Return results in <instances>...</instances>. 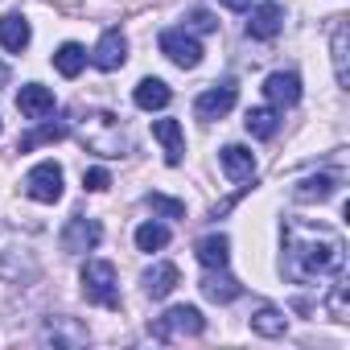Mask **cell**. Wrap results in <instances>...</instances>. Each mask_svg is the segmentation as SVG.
I'll return each instance as SVG.
<instances>
[{
  "label": "cell",
  "instance_id": "83f0119b",
  "mask_svg": "<svg viewBox=\"0 0 350 350\" xmlns=\"http://www.w3.org/2000/svg\"><path fill=\"white\" fill-rule=\"evenodd\" d=\"M144 202H148V211H152V215H161V219H186V202H178V198L148 194Z\"/></svg>",
  "mask_w": 350,
  "mask_h": 350
},
{
  "label": "cell",
  "instance_id": "8fae6325",
  "mask_svg": "<svg viewBox=\"0 0 350 350\" xmlns=\"http://www.w3.org/2000/svg\"><path fill=\"white\" fill-rule=\"evenodd\" d=\"M17 111H21L25 120H46V116H54V91L42 87V83H25V87L17 91Z\"/></svg>",
  "mask_w": 350,
  "mask_h": 350
},
{
  "label": "cell",
  "instance_id": "ba28073f",
  "mask_svg": "<svg viewBox=\"0 0 350 350\" xmlns=\"http://www.w3.org/2000/svg\"><path fill=\"white\" fill-rule=\"evenodd\" d=\"M235 83H215V87H206L198 99H194V116L198 120H223L231 107H235Z\"/></svg>",
  "mask_w": 350,
  "mask_h": 350
},
{
  "label": "cell",
  "instance_id": "30bf717a",
  "mask_svg": "<svg viewBox=\"0 0 350 350\" xmlns=\"http://www.w3.org/2000/svg\"><path fill=\"white\" fill-rule=\"evenodd\" d=\"M91 62H95L99 70H120V66L128 62V42H124V33H120V29H107V33L95 42Z\"/></svg>",
  "mask_w": 350,
  "mask_h": 350
},
{
  "label": "cell",
  "instance_id": "6da1fadb",
  "mask_svg": "<svg viewBox=\"0 0 350 350\" xmlns=\"http://www.w3.org/2000/svg\"><path fill=\"white\" fill-rule=\"evenodd\" d=\"M280 272L293 284H313V280H329L346 272V239L325 227V223H305L293 219L284 223V260Z\"/></svg>",
  "mask_w": 350,
  "mask_h": 350
},
{
  "label": "cell",
  "instance_id": "d4e9b609",
  "mask_svg": "<svg viewBox=\"0 0 350 350\" xmlns=\"http://www.w3.org/2000/svg\"><path fill=\"white\" fill-rule=\"evenodd\" d=\"M62 136H66V124H42V128H33V132H25V136H21L17 152H33V148L50 144V140H62Z\"/></svg>",
  "mask_w": 350,
  "mask_h": 350
},
{
  "label": "cell",
  "instance_id": "7c38bea8",
  "mask_svg": "<svg viewBox=\"0 0 350 350\" xmlns=\"http://www.w3.org/2000/svg\"><path fill=\"white\" fill-rule=\"evenodd\" d=\"M202 297L206 301H215V305H231L239 293H243V284L227 272V268H206V276H202Z\"/></svg>",
  "mask_w": 350,
  "mask_h": 350
},
{
  "label": "cell",
  "instance_id": "2e32d148",
  "mask_svg": "<svg viewBox=\"0 0 350 350\" xmlns=\"http://www.w3.org/2000/svg\"><path fill=\"white\" fill-rule=\"evenodd\" d=\"M169 99H173V91H169V83H161V79H140L136 91H132V103H136L140 111H161V107H169Z\"/></svg>",
  "mask_w": 350,
  "mask_h": 350
},
{
  "label": "cell",
  "instance_id": "ffe728a7",
  "mask_svg": "<svg viewBox=\"0 0 350 350\" xmlns=\"http://www.w3.org/2000/svg\"><path fill=\"white\" fill-rule=\"evenodd\" d=\"M83 66H87V50H83L79 42H66V46L54 50V70H58L62 79H79Z\"/></svg>",
  "mask_w": 350,
  "mask_h": 350
},
{
  "label": "cell",
  "instance_id": "5bb4252c",
  "mask_svg": "<svg viewBox=\"0 0 350 350\" xmlns=\"http://www.w3.org/2000/svg\"><path fill=\"white\" fill-rule=\"evenodd\" d=\"M219 161H223V173L231 182H252L256 178V157H252V148H243V144H227L223 152H219Z\"/></svg>",
  "mask_w": 350,
  "mask_h": 350
},
{
  "label": "cell",
  "instance_id": "277c9868",
  "mask_svg": "<svg viewBox=\"0 0 350 350\" xmlns=\"http://www.w3.org/2000/svg\"><path fill=\"white\" fill-rule=\"evenodd\" d=\"M152 338L157 342H182V338H198L206 329V317L194 309V305H173L165 317H157L152 325Z\"/></svg>",
  "mask_w": 350,
  "mask_h": 350
},
{
  "label": "cell",
  "instance_id": "52a82bcc",
  "mask_svg": "<svg viewBox=\"0 0 350 350\" xmlns=\"http://www.w3.org/2000/svg\"><path fill=\"white\" fill-rule=\"evenodd\" d=\"M99 239H103V227H99L95 219H87V215H75V219L62 227V252H70V256L99 247Z\"/></svg>",
  "mask_w": 350,
  "mask_h": 350
},
{
  "label": "cell",
  "instance_id": "ac0fdd59",
  "mask_svg": "<svg viewBox=\"0 0 350 350\" xmlns=\"http://www.w3.org/2000/svg\"><path fill=\"white\" fill-rule=\"evenodd\" d=\"M182 284V272L173 268V264H152L148 272H144V293L152 297V301H161V297H169L173 288Z\"/></svg>",
  "mask_w": 350,
  "mask_h": 350
},
{
  "label": "cell",
  "instance_id": "d6a6232c",
  "mask_svg": "<svg viewBox=\"0 0 350 350\" xmlns=\"http://www.w3.org/2000/svg\"><path fill=\"white\" fill-rule=\"evenodd\" d=\"M0 83H9V66L5 62H0Z\"/></svg>",
  "mask_w": 350,
  "mask_h": 350
},
{
  "label": "cell",
  "instance_id": "4dcf8cb0",
  "mask_svg": "<svg viewBox=\"0 0 350 350\" xmlns=\"http://www.w3.org/2000/svg\"><path fill=\"white\" fill-rule=\"evenodd\" d=\"M83 186L99 194V190H107V186H111V173H107V169H87V173H83Z\"/></svg>",
  "mask_w": 350,
  "mask_h": 350
},
{
  "label": "cell",
  "instance_id": "9a60e30c",
  "mask_svg": "<svg viewBox=\"0 0 350 350\" xmlns=\"http://www.w3.org/2000/svg\"><path fill=\"white\" fill-rule=\"evenodd\" d=\"M152 136L161 140V148H165V161H169V165H182L186 136H182V124H178V120H152Z\"/></svg>",
  "mask_w": 350,
  "mask_h": 350
},
{
  "label": "cell",
  "instance_id": "1f68e13d",
  "mask_svg": "<svg viewBox=\"0 0 350 350\" xmlns=\"http://www.w3.org/2000/svg\"><path fill=\"white\" fill-rule=\"evenodd\" d=\"M219 5H227V9H235V13H243V9H252V0H219Z\"/></svg>",
  "mask_w": 350,
  "mask_h": 350
},
{
  "label": "cell",
  "instance_id": "44dd1931",
  "mask_svg": "<svg viewBox=\"0 0 350 350\" xmlns=\"http://www.w3.org/2000/svg\"><path fill=\"white\" fill-rule=\"evenodd\" d=\"M243 124H247V132H252L256 140H272L276 128H280V111H276V107H252Z\"/></svg>",
  "mask_w": 350,
  "mask_h": 350
},
{
  "label": "cell",
  "instance_id": "484cf974",
  "mask_svg": "<svg viewBox=\"0 0 350 350\" xmlns=\"http://www.w3.org/2000/svg\"><path fill=\"white\" fill-rule=\"evenodd\" d=\"M169 243V227L165 223H140L136 227V247L140 252H161Z\"/></svg>",
  "mask_w": 350,
  "mask_h": 350
},
{
  "label": "cell",
  "instance_id": "f546056e",
  "mask_svg": "<svg viewBox=\"0 0 350 350\" xmlns=\"http://www.w3.org/2000/svg\"><path fill=\"white\" fill-rule=\"evenodd\" d=\"M190 29H198V33H215L219 21H215V13H206V9H190Z\"/></svg>",
  "mask_w": 350,
  "mask_h": 350
},
{
  "label": "cell",
  "instance_id": "7a4b0ae2",
  "mask_svg": "<svg viewBox=\"0 0 350 350\" xmlns=\"http://www.w3.org/2000/svg\"><path fill=\"white\" fill-rule=\"evenodd\" d=\"M79 136L99 157H120V148H124V124L111 111H87L79 120Z\"/></svg>",
  "mask_w": 350,
  "mask_h": 350
},
{
  "label": "cell",
  "instance_id": "f1b7e54d",
  "mask_svg": "<svg viewBox=\"0 0 350 350\" xmlns=\"http://www.w3.org/2000/svg\"><path fill=\"white\" fill-rule=\"evenodd\" d=\"M325 305H329V317H334V321H346V284H342V280L334 284V293H329Z\"/></svg>",
  "mask_w": 350,
  "mask_h": 350
},
{
  "label": "cell",
  "instance_id": "3957f363",
  "mask_svg": "<svg viewBox=\"0 0 350 350\" xmlns=\"http://www.w3.org/2000/svg\"><path fill=\"white\" fill-rule=\"evenodd\" d=\"M83 297L91 305H103V309H120V284H116V268L107 260H87L83 264Z\"/></svg>",
  "mask_w": 350,
  "mask_h": 350
},
{
  "label": "cell",
  "instance_id": "7402d4cb",
  "mask_svg": "<svg viewBox=\"0 0 350 350\" xmlns=\"http://www.w3.org/2000/svg\"><path fill=\"white\" fill-rule=\"evenodd\" d=\"M252 329H256L260 338H280V334L288 329V317H284L280 309L264 305V309H256V313H252Z\"/></svg>",
  "mask_w": 350,
  "mask_h": 350
},
{
  "label": "cell",
  "instance_id": "9c48e42d",
  "mask_svg": "<svg viewBox=\"0 0 350 350\" xmlns=\"http://www.w3.org/2000/svg\"><path fill=\"white\" fill-rule=\"evenodd\" d=\"M280 29H284V9L276 5V0H264V5L252 9V17H247V38H256V42H272Z\"/></svg>",
  "mask_w": 350,
  "mask_h": 350
},
{
  "label": "cell",
  "instance_id": "e0dca14e",
  "mask_svg": "<svg viewBox=\"0 0 350 350\" xmlns=\"http://www.w3.org/2000/svg\"><path fill=\"white\" fill-rule=\"evenodd\" d=\"M29 42H33V29H29V21H25L21 13H9V17H0V46H5V50L21 54Z\"/></svg>",
  "mask_w": 350,
  "mask_h": 350
},
{
  "label": "cell",
  "instance_id": "603a6c76",
  "mask_svg": "<svg viewBox=\"0 0 350 350\" xmlns=\"http://www.w3.org/2000/svg\"><path fill=\"white\" fill-rule=\"evenodd\" d=\"M329 42H334V46H329V50H334V75H338V83L346 87V83H350V66H346V42H350V29H346L342 17L334 21V38H329Z\"/></svg>",
  "mask_w": 350,
  "mask_h": 350
},
{
  "label": "cell",
  "instance_id": "4316f807",
  "mask_svg": "<svg viewBox=\"0 0 350 350\" xmlns=\"http://www.w3.org/2000/svg\"><path fill=\"white\" fill-rule=\"evenodd\" d=\"M46 338H50V342L79 346V342H87V329H83V325H66V317H58V321H50V325H46Z\"/></svg>",
  "mask_w": 350,
  "mask_h": 350
},
{
  "label": "cell",
  "instance_id": "8992f818",
  "mask_svg": "<svg viewBox=\"0 0 350 350\" xmlns=\"http://www.w3.org/2000/svg\"><path fill=\"white\" fill-rule=\"evenodd\" d=\"M161 54L182 70H194L202 62V46H198V38L190 29H165L161 33Z\"/></svg>",
  "mask_w": 350,
  "mask_h": 350
},
{
  "label": "cell",
  "instance_id": "cb8c5ba5",
  "mask_svg": "<svg viewBox=\"0 0 350 350\" xmlns=\"http://www.w3.org/2000/svg\"><path fill=\"white\" fill-rule=\"evenodd\" d=\"M334 190H338V178H334V173H321V178H309V182L297 186V198L301 202H325Z\"/></svg>",
  "mask_w": 350,
  "mask_h": 350
},
{
  "label": "cell",
  "instance_id": "d6986e66",
  "mask_svg": "<svg viewBox=\"0 0 350 350\" xmlns=\"http://www.w3.org/2000/svg\"><path fill=\"white\" fill-rule=\"evenodd\" d=\"M194 256H198L202 268H227V260H231V239H227V235H206V239H198Z\"/></svg>",
  "mask_w": 350,
  "mask_h": 350
},
{
  "label": "cell",
  "instance_id": "5b68a950",
  "mask_svg": "<svg viewBox=\"0 0 350 350\" xmlns=\"http://www.w3.org/2000/svg\"><path fill=\"white\" fill-rule=\"evenodd\" d=\"M25 194L33 202H46L54 206L62 198V165L58 161H38L29 173H25Z\"/></svg>",
  "mask_w": 350,
  "mask_h": 350
},
{
  "label": "cell",
  "instance_id": "4fadbf2b",
  "mask_svg": "<svg viewBox=\"0 0 350 350\" xmlns=\"http://www.w3.org/2000/svg\"><path fill=\"white\" fill-rule=\"evenodd\" d=\"M264 95H268V103H276V107H293V103L301 99V79H297L293 70H276V75L264 79Z\"/></svg>",
  "mask_w": 350,
  "mask_h": 350
}]
</instances>
